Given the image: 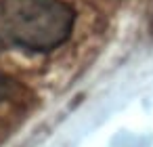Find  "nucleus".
<instances>
[{
  "label": "nucleus",
  "instance_id": "f257e3e1",
  "mask_svg": "<svg viewBox=\"0 0 153 147\" xmlns=\"http://www.w3.org/2000/svg\"><path fill=\"white\" fill-rule=\"evenodd\" d=\"M76 11L63 0H0V42L48 53L74 30Z\"/></svg>",
  "mask_w": 153,
  "mask_h": 147
}]
</instances>
